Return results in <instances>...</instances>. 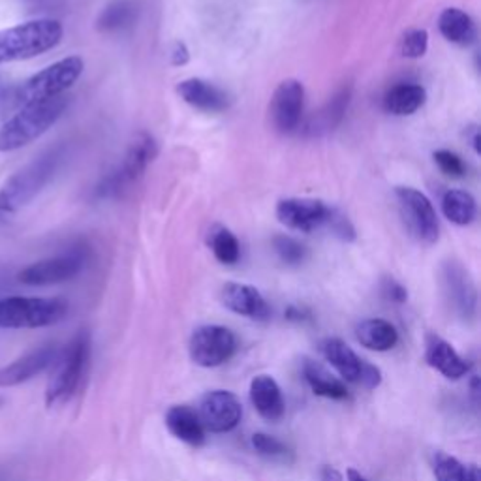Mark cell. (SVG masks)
I'll return each instance as SVG.
<instances>
[{
	"label": "cell",
	"mask_w": 481,
	"mask_h": 481,
	"mask_svg": "<svg viewBox=\"0 0 481 481\" xmlns=\"http://www.w3.org/2000/svg\"><path fill=\"white\" fill-rule=\"evenodd\" d=\"M177 94L183 102L205 113H222L232 106V99L226 90L202 78L183 79L177 85Z\"/></svg>",
	"instance_id": "e0dca14e"
},
{
	"label": "cell",
	"mask_w": 481,
	"mask_h": 481,
	"mask_svg": "<svg viewBox=\"0 0 481 481\" xmlns=\"http://www.w3.org/2000/svg\"><path fill=\"white\" fill-rule=\"evenodd\" d=\"M425 361L450 380H459L470 369V365L457 354L455 348L442 337L429 333L425 339Z\"/></svg>",
	"instance_id": "d6986e66"
},
{
	"label": "cell",
	"mask_w": 481,
	"mask_h": 481,
	"mask_svg": "<svg viewBox=\"0 0 481 481\" xmlns=\"http://www.w3.org/2000/svg\"><path fill=\"white\" fill-rule=\"evenodd\" d=\"M188 348L192 361L211 369L226 363L235 354L237 339L224 326H202L192 333Z\"/></svg>",
	"instance_id": "8fae6325"
},
{
	"label": "cell",
	"mask_w": 481,
	"mask_h": 481,
	"mask_svg": "<svg viewBox=\"0 0 481 481\" xmlns=\"http://www.w3.org/2000/svg\"><path fill=\"white\" fill-rule=\"evenodd\" d=\"M58 358V350L53 344H46L28 351L23 358L0 369V388H16L21 383L37 378L46 369H49Z\"/></svg>",
	"instance_id": "2e32d148"
},
{
	"label": "cell",
	"mask_w": 481,
	"mask_h": 481,
	"mask_svg": "<svg viewBox=\"0 0 481 481\" xmlns=\"http://www.w3.org/2000/svg\"><path fill=\"white\" fill-rule=\"evenodd\" d=\"M87 264V252L74 248L53 258H46L19 271L17 280L25 286H53L76 278Z\"/></svg>",
	"instance_id": "9c48e42d"
},
{
	"label": "cell",
	"mask_w": 481,
	"mask_h": 481,
	"mask_svg": "<svg viewBox=\"0 0 481 481\" xmlns=\"http://www.w3.org/2000/svg\"><path fill=\"white\" fill-rule=\"evenodd\" d=\"M90 360V335L87 329H81L53 363L55 371L49 380L46 392L47 406H57L67 403L79 388V383L87 372Z\"/></svg>",
	"instance_id": "5b68a950"
},
{
	"label": "cell",
	"mask_w": 481,
	"mask_h": 481,
	"mask_svg": "<svg viewBox=\"0 0 481 481\" xmlns=\"http://www.w3.org/2000/svg\"><path fill=\"white\" fill-rule=\"evenodd\" d=\"M319 481H342V474L333 466H324Z\"/></svg>",
	"instance_id": "f35d334b"
},
{
	"label": "cell",
	"mask_w": 481,
	"mask_h": 481,
	"mask_svg": "<svg viewBox=\"0 0 481 481\" xmlns=\"http://www.w3.org/2000/svg\"><path fill=\"white\" fill-rule=\"evenodd\" d=\"M346 477H348V481H367L358 470H354V468H350L348 472H346Z\"/></svg>",
	"instance_id": "b9f144b4"
},
{
	"label": "cell",
	"mask_w": 481,
	"mask_h": 481,
	"mask_svg": "<svg viewBox=\"0 0 481 481\" xmlns=\"http://www.w3.org/2000/svg\"><path fill=\"white\" fill-rule=\"evenodd\" d=\"M0 214H3V213H0Z\"/></svg>",
	"instance_id": "ee69618b"
},
{
	"label": "cell",
	"mask_w": 481,
	"mask_h": 481,
	"mask_svg": "<svg viewBox=\"0 0 481 481\" xmlns=\"http://www.w3.org/2000/svg\"><path fill=\"white\" fill-rule=\"evenodd\" d=\"M156 156H158L156 140L147 132L138 134L131 143V147H128L119 168L113 170L110 175H106L102 183L96 186V198L102 200L119 198L128 186L143 177V173L154 162Z\"/></svg>",
	"instance_id": "52a82bcc"
},
{
	"label": "cell",
	"mask_w": 481,
	"mask_h": 481,
	"mask_svg": "<svg viewBox=\"0 0 481 481\" xmlns=\"http://www.w3.org/2000/svg\"><path fill=\"white\" fill-rule=\"evenodd\" d=\"M62 151L55 149L10 175L0 186V213H17L35 200L57 173Z\"/></svg>",
	"instance_id": "3957f363"
},
{
	"label": "cell",
	"mask_w": 481,
	"mask_h": 481,
	"mask_svg": "<svg viewBox=\"0 0 481 481\" xmlns=\"http://www.w3.org/2000/svg\"><path fill=\"white\" fill-rule=\"evenodd\" d=\"M273 248L280 262H284L286 266H299L307 258V248L290 235H275Z\"/></svg>",
	"instance_id": "f546056e"
},
{
	"label": "cell",
	"mask_w": 481,
	"mask_h": 481,
	"mask_svg": "<svg viewBox=\"0 0 481 481\" xmlns=\"http://www.w3.org/2000/svg\"><path fill=\"white\" fill-rule=\"evenodd\" d=\"M70 106V96L30 102L21 106L0 126V152H14L40 140Z\"/></svg>",
	"instance_id": "6da1fadb"
},
{
	"label": "cell",
	"mask_w": 481,
	"mask_h": 481,
	"mask_svg": "<svg viewBox=\"0 0 481 481\" xmlns=\"http://www.w3.org/2000/svg\"><path fill=\"white\" fill-rule=\"evenodd\" d=\"M303 374L314 395L335 399V401L348 399V390L344 383L319 363L312 360H303Z\"/></svg>",
	"instance_id": "484cf974"
},
{
	"label": "cell",
	"mask_w": 481,
	"mask_h": 481,
	"mask_svg": "<svg viewBox=\"0 0 481 481\" xmlns=\"http://www.w3.org/2000/svg\"><path fill=\"white\" fill-rule=\"evenodd\" d=\"M250 401L262 418L267 422H278L284 415V399L280 388L267 374L256 376L250 382Z\"/></svg>",
	"instance_id": "ffe728a7"
},
{
	"label": "cell",
	"mask_w": 481,
	"mask_h": 481,
	"mask_svg": "<svg viewBox=\"0 0 481 481\" xmlns=\"http://www.w3.org/2000/svg\"><path fill=\"white\" fill-rule=\"evenodd\" d=\"M382 292H383V296H386L393 303H404L408 299L406 288L401 282H397L395 278H386V280H383Z\"/></svg>",
	"instance_id": "d590c367"
},
{
	"label": "cell",
	"mask_w": 481,
	"mask_h": 481,
	"mask_svg": "<svg viewBox=\"0 0 481 481\" xmlns=\"http://www.w3.org/2000/svg\"><path fill=\"white\" fill-rule=\"evenodd\" d=\"M310 314L303 308H298V307H290L286 310V319H292V322H305V319H308Z\"/></svg>",
	"instance_id": "74e56055"
},
{
	"label": "cell",
	"mask_w": 481,
	"mask_h": 481,
	"mask_svg": "<svg viewBox=\"0 0 481 481\" xmlns=\"http://www.w3.org/2000/svg\"><path fill=\"white\" fill-rule=\"evenodd\" d=\"M427 102V90L418 83H399L383 96V110L395 117H410Z\"/></svg>",
	"instance_id": "7402d4cb"
},
{
	"label": "cell",
	"mask_w": 481,
	"mask_h": 481,
	"mask_svg": "<svg viewBox=\"0 0 481 481\" xmlns=\"http://www.w3.org/2000/svg\"><path fill=\"white\" fill-rule=\"evenodd\" d=\"M470 145H472L474 152L479 154V151H481V147H479V131H477L476 126L470 128Z\"/></svg>",
	"instance_id": "60d3db41"
},
{
	"label": "cell",
	"mask_w": 481,
	"mask_h": 481,
	"mask_svg": "<svg viewBox=\"0 0 481 481\" xmlns=\"http://www.w3.org/2000/svg\"><path fill=\"white\" fill-rule=\"evenodd\" d=\"M136 19L138 6L134 0H111L96 19V30L104 32V35H115V32L131 28Z\"/></svg>",
	"instance_id": "4316f807"
},
{
	"label": "cell",
	"mask_w": 481,
	"mask_h": 481,
	"mask_svg": "<svg viewBox=\"0 0 481 481\" xmlns=\"http://www.w3.org/2000/svg\"><path fill=\"white\" fill-rule=\"evenodd\" d=\"M429 49V32L425 28L408 30L401 40V55L406 58H422Z\"/></svg>",
	"instance_id": "1f68e13d"
},
{
	"label": "cell",
	"mask_w": 481,
	"mask_h": 481,
	"mask_svg": "<svg viewBox=\"0 0 481 481\" xmlns=\"http://www.w3.org/2000/svg\"><path fill=\"white\" fill-rule=\"evenodd\" d=\"M222 305L230 308L235 314L258 319V322H266L271 316V307L267 305L266 298L256 290L254 286L239 284V282H228L224 284L220 292Z\"/></svg>",
	"instance_id": "ac0fdd59"
},
{
	"label": "cell",
	"mask_w": 481,
	"mask_h": 481,
	"mask_svg": "<svg viewBox=\"0 0 481 481\" xmlns=\"http://www.w3.org/2000/svg\"><path fill=\"white\" fill-rule=\"evenodd\" d=\"M328 228L333 232L335 237H339L344 243H350V241L356 239V228L351 226V222L344 214H340L337 209H333V213L329 216Z\"/></svg>",
	"instance_id": "e575fe53"
},
{
	"label": "cell",
	"mask_w": 481,
	"mask_h": 481,
	"mask_svg": "<svg viewBox=\"0 0 481 481\" xmlns=\"http://www.w3.org/2000/svg\"><path fill=\"white\" fill-rule=\"evenodd\" d=\"M305 110V87L298 79H284L273 92L269 104L271 122L280 134H294L301 126Z\"/></svg>",
	"instance_id": "4fadbf2b"
},
{
	"label": "cell",
	"mask_w": 481,
	"mask_h": 481,
	"mask_svg": "<svg viewBox=\"0 0 481 481\" xmlns=\"http://www.w3.org/2000/svg\"><path fill=\"white\" fill-rule=\"evenodd\" d=\"M333 209L322 200L284 198L277 204L275 214L282 226L301 234H312L328 226Z\"/></svg>",
	"instance_id": "7c38bea8"
},
{
	"label": "cell",
	"mask_w": 481,
	"mask_h": 481,
	"mask_svg": "<svg viewBox=\"0 0 481 481\" xmlns=\"http://www.w3.org/2000/svg\"><path fill=\"white\" fill-rule=\"evenodd\" d=\"M170 62L172 67H184V64L190 62V49L184 42H175L173 47H172V53H170Z\"/></svg>",
	"instance_id": "8d00e7d4"
},
{
	"label": "cell",
	"mask_w": 481,
	"mask_h": 481,
	"mask_svg": "<svg viewBox=\"0 0 481 481\" xmlns=\"http://www.w3.org/2000/svg\"><path fill=\"white\" fill-rule=\"evenodd\" d=\"M442 213L455 226H468L477 214L476 198L466 190H447L442 196Z\"/></svg>",
	"instance_id": "83f0119b"
},
{
	"label": "cell",
	"mask_w": 481,
	"mask_h": 481,
	"mask_svg": "<svg viewBox=\"0 0 481 481\" xmlns=\"http://www.w3.org/2000/svg\"><path fill=\"white\" fill-rule=\"evenodd\" d=\"M350 102H351V87L344 85L333 94V99L308 120V124L305 126L307 134L308 136H324V134L335 131V128L342 122Z\"/></svg>",
	"instance_id": "44dd1931"
},
{
	"label": "cell",
	"mask_w": 481,
	"mask_h": 481,
	"mask_svg": "<svg viewBox=\"0 0 481 481\" xmlns=\"http://www.w3.org/2000/svg\"><path fill=\"white\" fill-rule=\"evenodd\" d=\"M243 415L239 399L230 392H209L200 401L198 418L202 427L209 433H230L234 431Z\"/></svg>",
	"instance_id": "5bb4252c"
},
{
	"label": "cell",
	"mask_w": 481,
	"mask_h": 481,
	"mask_svg": "<svg viewBox=\"0 0 481 481\" xmlns=\"http://www.w3.org/2000/svg\"><path fill=\"white\" fill-rule=\"evenodd\" d=\"M252 445L260 455L269 457V459H286L288 454H290V450H288V447L280 440H277L269 434H264V433H256L252 436Z\"/></svg>",
	"instance_id": "836d02e7"
},
{
	"label": "cell",
	"mask_w": 481,
	"mask_h": 481,
	"mask_svg": "<svg viewBox=\"0 0 481 481\" xmlns=\"http://www.w3.org/2000/svg\"><path fill=\"white\" fill-rule=\"evenodd\" d=\"M444 290L450 305L463 319H472L477 308V290L470 273L455 260L445 262L442 267Z\"/></svg>",
	"instance_id": "9a60e30c"
},
{
	"label": "cell",
	"mask_w": 481,
	"mask_h": 481,
	"mask_svg": "<svg viewBox=\"0 0 481 481\" xmlns=\"http://www.w3.org/2000/svg\"><path fill=\"white\" fill-rule=\"evenodd\" d=\"M166 425L175 438L190 445H202L205 440V429L198 413L188 406H172L166 413Z\"/></svg>",
	"instance_id": "603a6c76"
},
{
	"label": "cell",
	"mask_w": 481,
	"mask_h": 481,
	"mask_svg": "<svg viewBox=\"0 0 481 481\" xmlns=\"http://www.w3.org/2000/svg\"><path fill=\"white\" fill-rule=\"evenodd\" d=\"M83 70L85 60L81 57L72 55L67 58H60L49 64L47 68L40 70L38 74L30 76L16 89H12L10 99L17 108L30 102L57 99V96L67 94V90L79 81Z\"/></svg>",
	"instance_id": "277c9868"
},
{
	"label": "cell",
	"mask_w": 481,
	"mask_h": 481,
	"mask_svg": "<svg viewBox=\"0 0 481 481\" xmlns=\"http://www.w3.org/2000/svg\"><path fill=\"white\" fill-rule=\"evenodd\" d=\"M356 339L361 346L374 351H388L399 342V333L388 319L371 318L363 319L356 328Z\"/></svg>",
	"instance_id": "cb8c5ba5"
},
{
	"label": "cell",
	"mask_w": 481,
	"mask_h": 481,
	"mask_svg": "<svg viewBox=\"0 0 481 481\" xmlns=\"http://www.w3.org/2000/svg\"><path fill=\"white\" fill-rule=\"evenodd\" d=\"M68 314V303L60 298H3L0 329H38L58 324Z\"/></svg>",
	"instance_id": "8992f818"
},
{
	"label": "cell",
	"mask_w": 481,
	"mask_h": 481,
	"mask_svg": "<svg viewBox=\"0 0 481 481\" xmlns=\"http://www.w3.org/2000/svg\"><path fill=\"white\" fill-rule=\"evenodd\" d=\"M395 198L408 234L420 245L433 246L440 239V224L433 202L412 186H397Z\"/></svg>",
	"instance_id": "ba28073f"
},
{
	"label": "cell",
	"mask_w": 481,
	"mask_h": 481,
	"mask_svg": "<svg viewBox=\"0 0 481 481\" xmlns=\"http://www.w3.org/2000/svg\"><path fill=\"white\" fill-rule=\"evenodd\" d=\"M465 481H481V472L476 465L466 466V474H465Z\"/></svg>",
	"instance_id": "ab89813d"
},
{
	"label": "cell",
	"mask_w": 481,
	"mask_h": 481,
	"mask_svg": "<svg viewBox=\"0 0 481 481\" xmlns=\"http://www.w3.org/2000/svg\"><path fill=\"white\" fill-rule=\"evenodd\" d=\"M5 403H6V401H5V397L0 395V406H5Z\"/></svg>",
	"instance_id": "7bdbcfd3"
},
{
	"label": "cell",
	"mask_w": 481,
	"mask_h": 481,
	"mask_svg": "<svg viewBox=\"0 0 481 481\" xmlns=\"http://www.w3.org/2000/svg\"><path fill=\"white\" fill-rule=\"evenodd\" d=\"M319 350L346 382L360 383L365 390H374L382 383L380 369L361 360L344 340L326 339Z\"/></svg>",
	"instance_id": "30bf717a"
},
{
	"label": "cell",
	"mask_w": 481,
	"mask_h": 481,
	"mask_svg": "<svg viewBox=\"0 0 481 481\" xmlns=\"http://www.w3.org/2000/svg\"><path fill=\"white\" fill-rule=\"evenodd\" d=\"M64 38V26L57 19H30L0 30V67L37 58L55 49Z\"/></svg>",
	"instance_id": "7a4b0ae2"
},
{
	"label": "cell",
	"mask_w": 481,
	"mask_h": 481,
	"mask_svg": "<svg viewBox=\"0 0 481 481\" xmlns=\"http://www.w3.org/2000/svg\"><path fill=\"white\" fill-rule=\"evenodd\" d=\"M209 246L214 258L224 266H235L241 258V245L228 228H214L209 235Z\"/></svg>",
	"instance_id": "f1b7e54d"
},
{
	"label": "cell",
	"mask_w": 481,
	"mask_h": 481,
	"mask_svg": "<svg viewBox=\"0 0 481 481\" xmlns=\"http://www.w3.org/2000/svg\"><path fill=\"white\" fill-rule=\"evenodd\" d=\"M440 35L455 46H470L476 40V25L472 17L459 8H445L438 17Z\"/></svg>",
	"instance_id": "d4e9b609"
},
{
	"label": "cell",
	"mask_w": 481,
	"mask_h": 481,
	"mask_svg": "<svg viewBox=\"0 0 481 481\" xmlns=\"http://www.w3.org/2000/svg\"><path fill=\"white\" fill-rule=\"evenodd\" d=\"M434 162L440 168V172L447 177H454V179H461L466 173V166L463 162V158L457 152H452L447 149H440L434 154Z\"/></svg>",
	"instance_id": "d6a6232c"
},
{
	"label": "cell",
	"mask_w": 481,
	"mask_h": 481,
	"mask_svg": "<svg viewBox=\"0 0 481 481\" xmlns=\"http://www.w3.org/2000/svg\"><path fill=\"white\" fill-rule=\"evenodd\" d=\"M433 470L436 481H465L466 468L452 455L436 452L433 461Z\"/></svg>",
	"instance_id": "4dcf8cb0"
}]
</instances>
